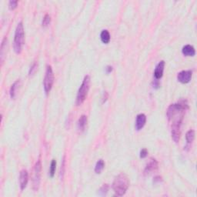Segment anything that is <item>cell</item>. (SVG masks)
I'll use <instances>...</instances> for the list:
<instances>
[{
    "instance_id": "44dd1931",
    "label": "cell",
    "mask_w": 197,
    "mask_h": 197,
    "mask_svg": "<svg viewBox=\"0 0 197 197\" xmlns=\"http://www.w3.org/2000/svg\"><path fill=\"white\" fill-rule=\"evenodd\" d=\"M109 191V185L108 184H104L101 188L99 190V192H100V195H106L107 192Z\"/></svg>"
},
{
    "instance_id": "d4e9b609",
    "label": "cell",
    "mask_w": 197,
    "mask_h": 197,
    "mask_svg": "<svg viewBox=\"0 0 197 197\" xmlns=\"http://www.w3.org/2000/svg\"><path fill=\"white\" fill-rule=\"evenodd\" d=\"M147 155H148V151H147V149H143L140 151V158L144 159Z\"/></svg>"
},
{
    "instance_id": "8fae6325",
    "label": "cell",
    "mask_w": 197,
    "mask_h": 197,
    "mask_svg": "<svg viewBox=\"0 0 197 197\" xmlns=\"http://www.w3.org/2000/svg\"><path fill=\"white\" fill-rule=\"evenodd\" d=\"M157 169H158V162L155 159H151L146 166L145 173H149L151 172L155 171Z\"/></svg>"
},
{
    "instance_id": "f1b7e54d",
    "label": "cell",
    "mask_w": 197,
    "mask_h": 197,
    "mask_svg": "<svg viewBox=\"0 0 197 197\" xmlns=\"http://www.w3.org/2000/svg\"><path fill=\"white\" fill-rule=\"evenodd\" d=\"M107 98H108V94H107V93H106V96H105V95H104V96L103 97V103H104L105 102H106Z\"/></svg>"
},
{
    "instance_id": "5b68a950",
    "label": "cell",
    "mask_w": 197,
    "mask_h": 197,
    "mask_svg": "<svg viewBox=\"0 0 197 197\" xmlns=\"http://www.w3.org/2000/svg\"><path fill=\"white\" fill-rule=\"evenodd\" d=\"M41 173H42V163L40 160H38L34 166L33 169V179H32V184H33V189L37 191L39 187L41 181Z\"/></svg>"
},
{
    "instance_id": "cb8c5ba5",
    "label": "cell",
    "mask_w": 197,
    "mask_h": 197,
    "mask_svg": "<svg viewBox=\"0 0 197 197\" xmlns=\"http://www.w3.org/2000/svg\"><path fill=\"white\" fill-rule=\"evenodd\" d=\"M17 5H18V1H14V0L9 1V8L11 9V10H13V9H15L16 7H17Z\"/></svg>"
},
{
    "instance_id": "4fadbf2b",
    "label": "cell",
    "mask_w": 197,
    "mask_h": 197,
    "mask_svg": "<svg viewBox=\"0 0 197 197\" xmlns=\"http://www.w3.org/2000/svg\"><path fill=\"white\" fill-rule=\"evenodd\" d=\"M87 121L88 119L86 115H81L80 118L78 119V122H77V129H78V131H80V132L84 131V129L86 128V124H87Z\"/></svg>"
},
{
    "instance_id": "e0dca14e",
    "label": "cell",
    "mask_w": 197,
    "mask_h": 197,
    "mask_svg": "<svg viewBox=\"0 0 197 197\" xmlns=\"http://www.w3.org/2000/svg\"><path fill=\"white\" fill-rule=\"evenodd\" d=\"M195 139V131L192 129H190L186 134V140L187 144H191L194 141Z\"/></svg>"
},
{
    "instance_id": "5bb4252c",
    "label": "cell",
    "mask_w": 197,
    "mask_h": 197,
    "mask_svg": "<svg viewBox=\"0 0 197 197\" xmlns=\"http://www.w3.org/2000/svg\"><path fill=\"white\" fill-rule=\"evenodd\" d=\"M100 38L101 41L104 44H108L110 41V34L108 30L105 29L103 30L100 34Z\"/></svg>"
},
{
    "instance_id": "9c48e42d",
    "label": "cell",
    "mask_w": 197,
    "mask_h": 197,
    "mask_svg": "<svg viewBox=\"0 0 197 197\" xmlns=\"http://www.w3.org/2000/svg\"><path fill=\"white\" fill-rule=\"evenodd\" d=\"M146 122V116L145 114L140 113L136 116V125L135 127L137 131H140L144 127Z\"/></svg>"
},
{
    "instance_id": "ba28073f",
    "label": "cell",
    "mask_w": 197,
    "mask_h": 197,
    "mask_svg": "<svg viewBox=\"0 0 197 197\" xmlns=\"http://www.w3.org/2000/svg\"><path fill=\"white\" fill-rule=\"evenodd\" d=\"M29 181V174L27 170L23 169L19 173V186L21 190H24L27 186Z\"/></svg>"
},
{
    "instance_id": "d6986e66",
    "label": "cell",
    "mask_w": 197,
    "mask_h": 197,
    "mask_svg": "<svg viewBox=\"0 0 197 197\" xmlns=\"http://www.w3.org/2000/svg\"><path fill=\"white\" fill-rule=\"evenodd\" d=\"M6 43H7V39L6 38H4L2 42V45H1V61L2 63H3L4 50H5V47H6Z\"/></svg>"
},
{
    "instance_id": "7c38bea8",
    "label": "cell",
    "mask_w": 197,
    "mask_h": 197,
    "mask_svg": "<svg viewBox=\"0 0 197 197\" xmlns=\"http://www.w3.org/2000/svg\"><path fill=\"white\" fill-rule=\"evenodd\" d=\"M182 52L186 56H194L195 54V50L192 45H186L182 49Z\"/></svg>"
},
{
    "instance_id": "7a4b0ae2",
    "label": "cell",
    "mask_w": 197,
    "mask_h": 197,
    "mask_svg": "<svg viewBox=\"0 0 197 197\" xmlns=\"http://www.w3.org/2000/svg\"><path fill=\"white\" fill-rule=\"evenodd\" d=\"M25 42V32L23 22L18 23L15 31L14 41H13V49L16 54H20L23 50Z\"/></svg>"
},
{
    "instance_id": "ac0fdd59",
    "label": "cell",
    "mask_w": 197,
    "mask_h": 197,
    "mask_svg": "<svg viewBox=\"0 0 197 197\" xmlns=\"http://www.w3.org/2000/svg\"><path fill=\"white\" fill-rule=\"evenodd\" d=\"M56 169V161L55 160V159H52L50 164V168H49V176H50V177H52V178L55 176Z\"/></svg>"
},
{
    "instance_id": "3957f363",
    "label": "cell",
    "mask_w": 197,
    "mask_h": 197,
    "mask_svg": "<svg viewBox=\"0 0 197 197\" xmlns=\"http://www.w3.org/2000/svg\"><path fill=\"white\" fill-rule=\"evenodd\" d=\"M89 87H90V76L87 75L84 77L83 81L77 93L76 100H75L76 106H80L86 100L88 93H89Z\"/></svg>"
},
{
    "instance_id": "52a82bcc",
    "label": "cell",
    "mask_w": 197,
    "mask_h": 197,
    "mask_svg": "<svg viewBox=\"0 0 197 197\" xmlns=\"http://www.w3.org/2000/svg\"><path fill=\"white\" fill-rule=\"evenodd\" d=\"M181 125L182 123H173L171 126L172 139L176 143H178L181 135Z\"/></svg>"
},
{
    "instance_id": "6da1fadb",
    "label": "cell",
    "mask_w": 197,
    "mask_h": 197,
    "mask_svg": "<svg viewBox=\"0 0 197 197\" xmlns=\"http://www.w3.org/2000/svg\"><path fill=\"white\" fill-rule=\"evenodd\" d=\"M129 186V180L125 173H122L114 179L112 183V189L119 196H122L126 193Z\"/></svg>"
},
{
    "instance_id": "ffe728a7",
    "label": "cell",
    "mask_w": 197,
    "mask_h": 197,
    "mask_svg": "<svg viewBox=\"0 0 197 197\" xmlns=\"http://www.w3.org/2000/svg\"><path fill=\"white\" fill-rule=\"evenodd\" d=\"M51 22V17L49 14H45V16H44L43 19H42V26L45 27V26H48L49 25Z\"/></svg>"
},
{
    "instance_id": "484cf974",
    "label": "cell",
    "mask_w": 197,
    "mask_h": 197,
    "mask_svg": "<svg viewBox=\"0 0 197 197\" xmlns=\"http://www.w3.org/2000/svg\"><path fill=\"white\" fill-rule=\"evenodd\" d=\"M159 86H160V83H159V80H158V79H155V80L153 81V82H152V86H153L154 89H158V88L159 87Z\"/></svg>"
},
{
    "instance_id": "2e32d148",
    "label": "cell",
    "mask_w": 197,
    "mask_h": 197,
    "mask_svg": "<svg viewBox=\"0 0 197 197\" xmlns=\"http://www.w3.org/2000/svg\"><path fill=\"white\" fill-rule=\"evenodd\" d=\"M105 167V162L103 160V159H99L97 161L96 164V166H95V173L96 174H100V173H102V171L103 170Z\"/></svg>"
},
{
    "instance_id": "603a6c76",
    "label": "cell",
    "mask_w": 197,
    "mask_h": 197,
    "mask_svg": "<svg viewBox=\"0 0 197 197\" xmlns=\"http://www.w3.org/2000/svg\"><path fill=\"white\" fill-rule=\"evenodd\" d=\"M65 163H66V161H65V156L63 157V163H62L61 168H60V178L61 180H63V176H64V173H65Z\"/></svg>"
},
{
    "instance_id": "83f0119b",
    "label": "cell",
    "mask_w": 197,
    "mask_h": 197,
    "mask_svg": "<svg viewBox=\"0 0 197 197\" xmlns=\"http://www.w3.org/2000/svg\"><path fill=\"white\" fill-rule=\"evenodd\" d=\"M112 71V67L111 66H107L106 67V72L107 74H109Z\"/></svg>"
},
{
    "instance_id": "277c9868",
    "label": "cell",
    "mask_w": 197,
    "mask_h": 197,
    "mask_svg": "<svg viewBox=\"0 0 197 197\" xmlns=\"http://www.w3.org/2000/svg\"><path fill=\"white\" fill-rule=\"evenodd\" d=\"M54 74L51 66H47L45 70V77L43 79V88L45 94L48 95L50 93L53 83H54Z\"/></svg>"
},
{
    "instance_id": "7402d4cb",
    "label": "cell",
    "mask_w": 197,
    "mask_h": 197,
    "mask_svg": "<svg viewBox=\"0 0 197 197\" xmlns=\"http://www.w3.org/2000/svg\"><path fill=\"white\" fill-rule=\"evenodd\" d=\"M36 70H37V63H33V65H32L31 67H30L29 71V75L31 76V75H33Z\"/></svg>"
},
{
    "instance_id": "30bf717a",
    "label": "cell",
    "mask_w": 197,
    "mask_h": 197,
    "mask_svg": "<svg viewBox=\"0 0 197 197\" xmlns=\"http://www.w3.org/2000/svg\"><path fill=\"white\" fill-rule=\"evenodd\" d=\"M164 68H165V62L163 60L159 62L157 66H155V71H154V77H155V79H158L159 80V78H161L162 77V75H163V72H164Z\"/></svg>"
},
{
    "instance_id": "8992f818",
    "label": "cell",
    "mask_w": 197,
    "mask_h": 197,
    "mask_svg": "<svg viewBox=\"0 0 197 197\" xmlns=\"http://www.w3.org/2000/svg\"><path fill=\"white\" fill-rule=\"evenodd\" d=\"M192 72L191 70H183L177 74V80L183 84L188 83L192 78Z\"/></svg>"
},
{
    "instance_id": "4316f807",
    "label": "cell",
    "mask_w": 197,
    "mask_h": 197,
    "mask_svg": "<svg viewBox=\"0 0 197 197\" xmlns=\"http://www.w3.org/2000/svg\"><path fill=\"white\" fill-rule=\"evenodd\" d=\"M162 177H161V176H155V178H154V180H153V183H160V182H162Z\"/></svg>"
},
{
    "instance_id": "9a60e30c",
    "label": "cell",
    "mask_w": 197,
    "mask_h": 197,
    "mask_svg": "<svg viewBox=\"0 0 197 197\" xmlns=\"http://www.w3.org/2000/svg\"><path fill=\"white\" fill-rule=\"evenodd\" d=\"M19 82H20V81L16 80V82L11 86L10 90H9V95H10L11 99H15V97H16V90H17L18 87H19Z\"/></svg>"
}]
</instances>
